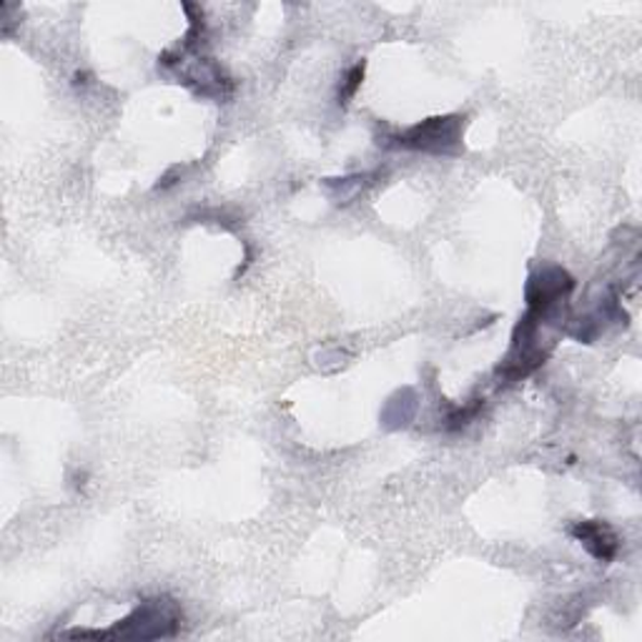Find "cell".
<instances>
[{
    "label": "cell",
    "instance_id": "4",
    "mask_svg": "<svg viewBox=\"0 0 642 642\" xmlns=\"http://www.w3.org/2000/svg\"><path fill=\"white\" fill-rule=\"evenodd\" d=\"M572 535L578 537L582 545H585L588 553L592 557H597L599 562H610L617 555V537L615 532L607 528V524L597 522V520H588V522H578L572 528Z\"/></svg>",
    "mask_w": 642,
    "mask_h": 642
},
{
    "label": "cell",
    "instance_id": "1",
    "mask_svg": "<svg viewBox=\"0 0 642 642\" xmlns=\"http://www.w3.org/2000/svg\"><path fill=\"white\" fill-rule=\"evenodd\" d=\"M181 617L171 599H148L136 613L126 617L119 628L108 632H73L78 638H133V640H154L177 635Z\"/></svg>",
    "mask_w": 642,
    "mask_h": 642
},
{
    "label": "cell",
    "instance_id": "2",
    "mask_svg": "<svg viewBox=\"0 0 642 642\" xmlns=\"http://www.w3.org/2000/svg\"><path fill=\"white\" fill-rule=\"evenodd\" d=\"M464 119L460 116H437V119L422 121L399 136V146L414 148L424 154H455L462 144Z\"/></svg>",
    "mask_w": 642,
    "mask_h": 642
},
{
    "label": "cell",
    "instance_id": "3",
    "mask_svg": "<svg viewBox=\"0 0 642 642\" xmlns=\"http://www.w3.org/2000/svg\"><path fill=\"white\" fill-rule=\"evenodd\" d=\"M574 281L570 274L565 269H545L540 277L532 279L530 291H528V302H530V314L540 316L549 312V306L555 302H560L562 296H567L572 291Z\"/></svg>",
    "mask_w": 642,
    "mask_h": 642
},
{
    "label": "cell",
    "instance_id": "5",
    "mask_svg": "<svg viewBox=\"0 0 642 642\" xmlns=\"http://www.w3.org/2000/svg\"><path fill=\"white\" fill-rule=\"evenodd\" d=\"M362 78H364V63L354 65V69L349 71L344 86H341V90H339V104H347L349 98L356 94V88L362 86Z\"/></svg>",
    "mask_w": 642,
    "mask_h": 642
}]
</instances>
